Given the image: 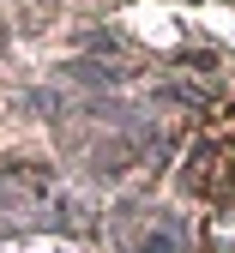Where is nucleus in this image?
<instances>
[{"mask_svg":"<svg viewBox=\"0 0 235 253\" xmlns=\"http://www.w3.org/2000/svg\"><path fill=\"white\" fill-rule=\"evenodd\" d=\"M145 253H181V247H175V235H151V241H145Z\"/></svg>","mask_w":235,"mask_h":253,"instance_id":"obj_1","label":"nucleus"}]
</instances>
